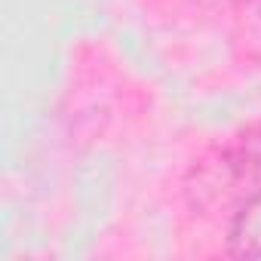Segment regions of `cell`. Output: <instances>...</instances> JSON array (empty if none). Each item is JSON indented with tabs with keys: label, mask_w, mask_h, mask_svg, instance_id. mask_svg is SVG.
<instances>
[{
	"label": "cell",
	"mask_w": 261,
	"mask_h": 261,
	"mask_svg": "<svg viewBox=\"0 0 261 261\" xmlns=\"http://www.w3.org/2000/svg\"><path fill=\"white\" fill-rule=\"evenodd\" d=\"M227 246L237 258H261V191H255L233 215Z\"/></svg>",
	"instance_id": "6da1fadb"
},
{
	"label": "cell",
	"mask_w": 261,
	"mask_h": 261,
	"mask_svg": "<svg viewBox=\"0 0 261 261\" xmlns=\"http://www.w3.org/2000/svg\"><path fill=\"white\" fill-rule=\"evenodd\" d=\"M233 43L246 59L261 62V0H237Z\"/></svg>",
	"instance_id": "7a4b0ae2"
}]
</instances>
